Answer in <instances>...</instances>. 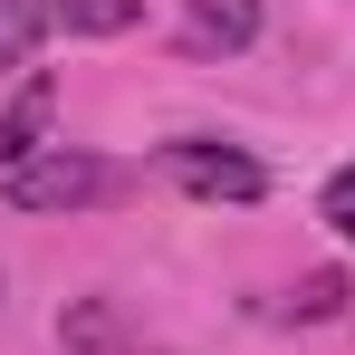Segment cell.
I'll use <instances>...</instances> for the list:
<instances>
[{
    "mask_svg": "<svg viewBox=\"0 0 355 355\" xmlns=\"http://www.w3.org/2000/svg\"><path fill=\"white\" fill-rule=\"evenodd\" d=\"M0 192H10V211H96V202H125L135 173L106 154H77V144H39L29 164L0 173Z\"/></svg>",
    "mask_w": 355,
    "mask_h": 355,
    "instance_id": "obj_1",
    "label": "cell"
},
{
    "mask_svg": "<svg viewBox=\"0 0 355 355\" xmlns=\"http://www.w3.org/2000/svg\"><path fill=\"white\" fill-rule=\"evenodd\" d=\"M154 173L182 182L192 202H259V192H269V173H259L240 144H211V135H182V144H164V154H154Z\"/></svg>",
    "mask_w": 355,
    "mask_h": 355,
    "instance_id": "obj_2",
    "label": "cell"
},
{
    "mask_svg": "<svg viewBox=\"0 0 355 355\" xmlns=\"http://www.w3.org/2000/svg\"><path fill=\"white\" fill-rule=\"evenodd\" d=\"M192 49H250L259 39V0H182Z\"/></svg>",
    "mask_w": 355,
    "mask_h": 355,
    "instance_id": "obj_3",
    "label": "cell"
},
{
    "mask_svg": "<svg viewBox=\"0 0 355 355\" xmlns=\"http://www.w3.org/2000/svg\"><path fill=\"white\" fill-rule=\"evenodd\" d=\"M58 19H67V0H0V67H19Z\"/></svg>",
    "mask_w": 355,
    "mask_h": 355,
    "instance_id": "obj_4",
    "label": "cell"
},
{
    "mask_svg": "<svg viewBox=\"0 0 355 355\" xmlns=\"http://www.w3.org/2000/svg\"><path fill=\"white\" fill-rule=\"evenodd\" d=\"M49 125H58V87H49V77H29V87H19V106L0 116V135H10V154L29 164V154L49 144Z\"/></svg>",
    "mask_w": 355,
    "mask_h": 355,
    "instance_id": "obj_5",
    "label": "cell"
},
{
    "mask_svg": "<svg viewBox=\"0 0 355 355\" xmlns=\"http://www.w3.org/2000/svg\"><path fill=\"white\" fill-rule=\"evenodd\" d=\"M144 19V0H67L58 29H87V39H116V29H135Z\"/></svg>",
    "mask_w": 355,
    "mask_h": 355,
    "instance_id": "obj_6",
    "label": "cell"
},
{
    "mask_svg": "<svg viewBox=\"0 0 355 355\" xmlns=\"http://www.w3.org/2000/svg\"><path fill=\"white\" fill-rule=\"evenodd\" d=\"M336 307H346V279H336V269H317V279L288 297V317H336Z\"/></svg>",
    "mask_w": 355,
    "mask_h": 355,
    "instance_id": "obj_7",
    "label": "cell"
},
{
    "mask_svg": "<svg viewBox=\"0 0 355 355\" xmlns=\"http://www.w3.org/2000/svg\"><path fill=\"white\" fill-rule=\"evenodd\" d=\"M317 211H327V231H336V240H355V164H336V182H327Z\"/></svg>",
    "mask_w": 355,
    "mask_h": 355,
    "instance_id": "obj_8",
    "label": "cell"
},
{
    "mask_svg": "<svg viewBox=\"0 0 355 355\" xmlns=\"http://www.w3.org/2000/svg\"><path fill=\"white\" fill-rule=\"evenodd\" d=\"M67 346H106V307H77L67 317Z\"/></svg>",
    "mask_w": 355,
    "mask_h": 355,
    "instance_id": "obj_9",
    "label": "cell"
},
{
    "mask_svg": "<svg viewBox=\"0 0 355 355\" xmlns=\"http://www.w3.org/2000/svg\"><path fill=\"white\" fill-rule=\"evenodd\" d=\"M0 164H19V154H10V135H0Z\"/></svg>",
    "mask_w": 355,
    "mask_h": 355,
    "instance_id": "obj_10",
    "label": "cell"
}]
</instances>
